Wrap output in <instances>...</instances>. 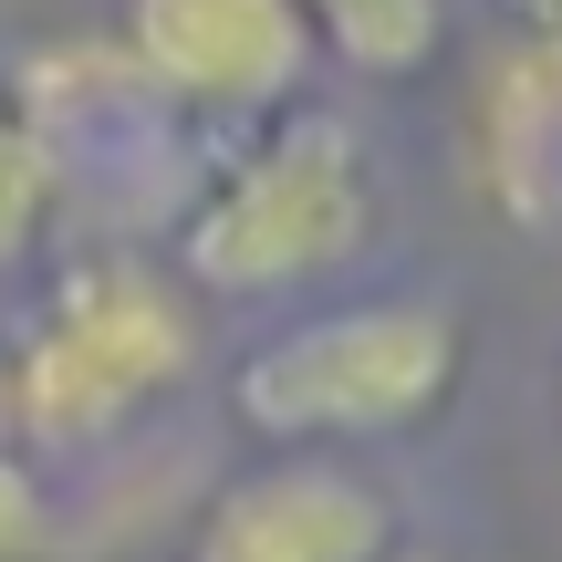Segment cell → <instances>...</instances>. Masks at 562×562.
<instances>
[{"instance_id":"7","label":"cell","mask_w":562,"mask_h":562,"mask_svg":"<svg viewBox=\"0 0 562 562\" xmlns=\"http://www.w3.org/2000/svg\"><path fill=\"white\" fill-rule=\"evenodd\" d=\"M42 220H53V146L21 115V94L0 83V271L42 240Z\"/></svg>"},{"instance_id":"5","label":"cell","mask_w":562,"mask_h":562,"mask_svg":"<svg viewBox=\"0 0 562 562\" xmlns=\"http://www.w3.org/2000/svg\"><path fill=\"white\" fill-rule=\"evenodd\" d=\"M396 501L334 448H271L240 480L209 490L188 562H385Z\"/></svg>"},{"instance_id":"8","label":"cell","mask_w":562,"mask_h":562,"mask_svg":"<svg viewBox=\"0 0 562 562\" xmlns=\"http://www.w3.org/2000/svg\"><path fill=\"white\" fill-rule=\"evenodd\" d=\"M53 490H42V469L21 459L11 438H0V562H53Z\"/></svg>"},{"instance_id":"3","label":"cell","mask_w":562,"mask_h":562,"mask_svg":"<svg viewBox=\"0 0 562 562\" xmlns=\"http://www.w3.org/2000/svg\"><path fill=\"white\" fill-rule=\"evenodd\" d=\"M469 364V334L448 302L427 292H375V302H334L302 313L292 334L250 344V364L229 375V406L261 448H375L406 438L448 406Z\"/></svg>"},{"instance_id":"9","label":"cell","mask_w":562,"mask_h":562,"mask_svg":"<svg viewBox=\"0 0 562 562\" xmlns=\"http://www.w3.org/2000/svg\"><path fill=\"white\" fill-rule=\"evenodd\" d=\"M510 21H521L531 42H552V53H562V0H510Z\"/></svg>"},{"instance_id":"4","label":"cell","mask_w":562,"mask_h":562,"mask_svg":"<svg viewBox=\"0 0 562 562\" xmlns=\"http://www.w3.org/2000/svg\"><path fill=\"white\" fill-rule=\"evenodd\" d=\"M115 53L136 63L157 104H188L220 125L281 115L313 74V32L292 0H125Z\"/></svg>"},{"instance_id":"1","label":"cell","mask_w":562,"mask_h":562,"mask_svg":"<svg viewBox=\"0 0 562 562\" xmlns=\"http://www.w3.org/2000/svg\"><path fill=\"white\" fill-rule=\"evenodd\" d=\"M188 364H199L188 281L125 261V250H83L53 271L42 313L0 355V438L21 459L32 448H104L157 396H178Z\"/></svg>"},{"instance_id":"6","label":"cell","mask_w":562,"mask_h":562,"mask_svg":"<svg viewBox=\"0 0 562 562\" xmlns=\"http://www.w3.org/2000/svg\"><path fill=\"white\" fill-rule=\"evenodd\" d=\"M302 32H313V53L355 63V74H427L448 42V0H292Z\"/></svg>"},{"instance_id":"2","label":"cell","mask_w":562,"mask_h":562,"mask_svg":"<svg viewBox=\"0 0 562 562\" xmlns=\"http://www.w3.org/2000/svg\"><path fill=\"white\" fill-rule=\"evenodd\" d=\"M375 240V167L364 136L344 115H261L240 125L220 167H209L199 209L178 220V271L188 292H302V281H334L355 250Z\"/></svg>"}]
</instances>
